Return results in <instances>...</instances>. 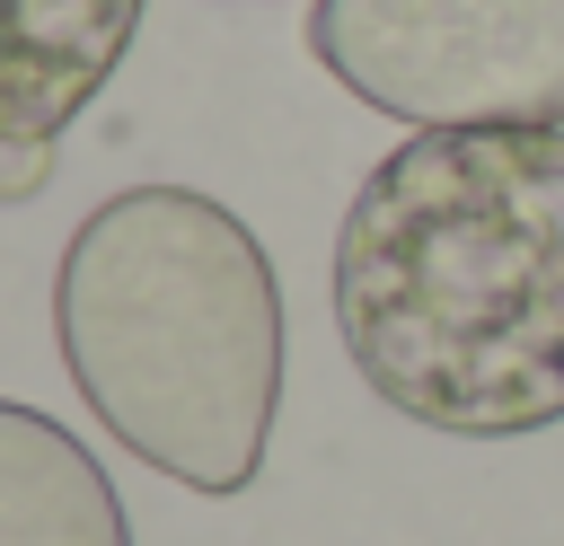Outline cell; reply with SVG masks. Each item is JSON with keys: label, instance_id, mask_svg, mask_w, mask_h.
Returning a JSON list of instances; mask_svg holds the SVG:
<instances>
[{"label": "cell", "instance_id": "cell-6", "mask_svg": "<svg viewBox=\"0 0 564 546\" xmlns=\"http://www.w3.org/2000/svg\"><path fill=\"white\" fill-rule=\"evenodd\" d=\"M53 185V141H0V203H35Z\"/></svg>", "mask_w": 564, "mask_h": 546}, {"label": "cell", "instance_id": "cell-2", "mask_svg": "<svg viewBox=\"0 0 564 546\" xmlns=\"http://www.w3.org/2000/svg\"><path fill=\"white\" fill-rule=\"evenodd\" d=\"M53 343L79 405L150 476L247 493L273 449L291 326L256 229L194 185L106 194L53 273Z\"/></svg>", "mask_w": 564, "mask_h": 546}, {"label": "cell", "instance_id": "cell-4", "mask_svg": "<svg viewBox=\"0 0 564 546\" xmlns=\"http://www.w3.org/2000/svg\"><path fill=\"white\" fill-rule=\"evenodd\" d=\"M150 0H0V141H62L123 70Z\"/></svg>", "mask_w": 564, "mask_h": 546}, {"label": "cell", "instance_id": "cell-1", "mask_svg": "<svg viewBox=\"0 0 564 546\" xmlns=\"http://www.w3.org/2000/svg\"><path fill=\"white\" fill-rule=\"evenodd\" d=\"M335 335L361 387L449 440L564 423V132H414L344 203Z\"/></svg>", "mask_w": 564, "mask_h": 546}, {"label": "cell", "instance_id": "cell-5", "mask_svg": "<svg viewBox=\"0 0 564 546\" xmlns=\"http://www.w3.org/2000/svg\"><path fill=\"white\" fill-rule=\"evenodd\" d=\"M0 546H132L97 449L18 396H0Z\"/></svg>", "mask_w": 564, "mask_h": 546}, {"label": "cell", "instance_id": "cell-3", "mask_svg": "<svg viewBox=\"0 0 564 546\" xmlns=\"http://www.w3.org/2000/svg\"><path fill=\"white\" fill-rule=\"evenodd\" d=\"M308 53L414 132H564V0H317Z\"/></svg>", "mask_w": 564, "mask_h": 546}]
</instances>
